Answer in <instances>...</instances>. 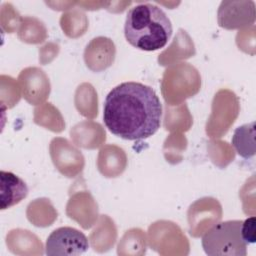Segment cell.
<instances>
[{"instance_id": "1", "label": "cell", "mask_w": 256, "mask_h": 256, "mask_svg": "<svg viewBox=\"0 0 256 256\" xmlns=\"http://www.w3.org/2000/svg\"><path fill=\"white\" fill-rule=\"evenodd\" d=\"M162 105L156 92L140 82H123L107 94L103 120L108 130L125 140L154 135L161 125Z\"/></svg>"}, {"instance_id": "2", "label": "cell", "mask_w": 256, "mask_h": 256, "mask_svg": "<svg viewBox=\"0 0 256 256\" xmlns=\"http://www.w3.org/2000/svg\"><path fill=\"white\" fill-rule=\"evenodd\" d=\"M172 32L170 19L157 5L141 3L127 12L124 35L127 42L139 50L156 51L163 48Z\"/></svg>"}, {"instance_id": "3", "label": "cell", "mask_w": 256, "mask_h": 256, "mask_svg": "<svg viewBox=\"0 0 256 256\" xmlns=\"http://www.w3.org/2000/svg\"><path fill=\"white\" fill-rule=\"evenodd\" d=\"M242 220L220 222L202 237V247L210 256H245L247 244L241 233Z\"/></svg>"}, {"instance_id": "4", "label": "cell", "mask_w": 256, "mask_h": 256, "mask_svg": "<svg viewBox=\"0 0 256 256\" xmlns=\"http://www.w3.org/2000/svg\"><path fill=\"white\" fill-rule=\"evenodd\" d=\"M89 248L87 237L73 227H59L46 240L45 252L49 256H74L84 254Z\"/></svg>"}, {"instance_id": "5", "label": "cell", "mask_w": 256, "mask_h": 256, "mask_svg": "<svg viewBox=\"0 0 256 256\" xmlns=\"http://www.w3.org/2000/svg\"><path fill=\"white\" fill-rule=\"evenodd\" d=\"M0 180L1 210H5L18 204L28 195L27 184L14 173L2 170L0 172Z\"/></svg>"}, {"instance_id": "6", "label": "cell", "mask_w": 256, "mask_h": 256, "mask_svg": "<svg viewBox=\"0 0 256 256\" xmlns=\"http://www.w3.org/2000/svg\"><path fill=\"white\" fill-rule=\"evenodd\" d=\"M255 123L244 124L234 131L232 137V144L237 153L243 158H250L255 154V142H254V130Z\"/></svg>"}, {"instance_id": "7", "label": "cell", "mask_w": 256, "mask_h": 256, "mask_svg": "<svg viewBox=\"0 0 256 256\" xmlns=\"http://www.w3.org/2000/svg\"><path fill=\"white\" fill-rule=\"evenodd\" d=\"M255 226H256V219L254 216L249 217L242 222L241 233H242V237H243L244 241L246 242V244L255 243V241H256Z\"/></svg>"}]
</instances>
